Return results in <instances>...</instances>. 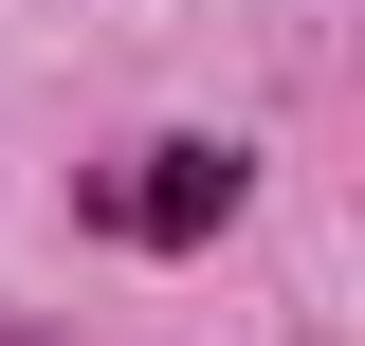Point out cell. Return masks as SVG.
<instances>
[{
    "mask_svg": "<svg viewBox=\"0 0 365 346\" xmlns=\"http://www.w3.org/2000/svg\"><path fill=\"white\" fill-rule=\"evenodd\" d=\"M91 219L146 237V256H182V237H220V219H237V146H128V164L91 182Z\"/></svg>",
    "mask_w": 365,
    "mask_h": 346,
    "instance_id": "cell-1",
    "label": "cell"
}]
</instances>
